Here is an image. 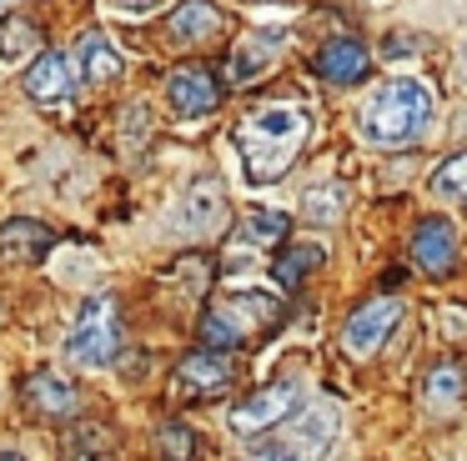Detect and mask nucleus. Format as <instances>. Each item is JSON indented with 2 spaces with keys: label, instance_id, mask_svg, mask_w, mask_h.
Returning a JSON list of instances; mask_svg holds the SVG:
<instances>
[{
  "label": "nucleus",
  "instance_id": "obj_21",
  "mask_svg": "<svg viewBox=\"0 0 467 461\" xmlns=\"http://www.w3.org/2000/svg\"><path fill=\"white\" fill-rule=\"evenodd\" d=\"M462 386H467V376H462V366H452V361H442V366H432V376H427V406L432 411H452L457 401H462Z\"/></svg>",
  "mask_w": 467,
  "mask_h": 461
},
{
  "label": "nucleus",
  "instance_id": "obj_3",
  "mask_svg": "<svg viewBox=\"0 0 467 461\" xmlns=\"http://www.w3.org/2000/svg\"><path fill=\"white\" fill-rule=\"evenodd\" d=\"M121 341H126L121 336V306L111 296H91L81 306V316L71 321V331H66V356L81 371H101L121 356Z\"/></svg>",
  "mask_w": 467,
  "mask_h": 461
},
{
  "label": "nucleus",
  "instance_id": "obj_23",
  "mask_svg": "<svg viewBox=\"0 0 467 461\" xmlns=\"http://www.w3.org/2000/svg\"><path fill=\"white\" fill-rule=\"evenodd\" d=\"M286 210H272V206H256L252 216H246V226H242V236L252 241V246H276V241L286 236Z\"/></svg>",
  "mask_w": 467,
  "mask_h": 461
},
{
  "label": "nucleus",
  "instance_id": "obj_19",
  "mask_svg": "<svg viewBox=\"0 0 467 461\" xmlns=\"http://www.w3.org/2000/svg\"><path fill=\"white\" fill-rule=\"evenodd\" d=\"M36 56H41V36H36L31 20H5L0 26V60L5 66H26Z\"/></svg>",
  "mask_w": 467,
  "mask_h": 461
},
{
  "label": "nucleus",
  "instance_id": "obj_13",
  "mask_svg": "<svg viewBox=\"0 0 467 461\" xmlns=\"http://www.w3.org/2000/svg\"><path fill=\"white\" fill-rule=\"evenodd\" d=\"M412 261L427 271V276L452 271V261H457V230H452V220L427 216L422 226H417V236H412Z\"/></svg>",
  "mask_w": 467,
  "mask_h": 461
},
{
  "label": "nucleus",
  "instance_id": "obj_5",
  "mask_svg": "<svg viewBox=\"0 0 467 461\" xmlns=\"http://www.w3.org/2000/svg\"><path fill=\"white\" fill-rule=\"evenodd\" d=\"M226 190H222V180H212V176H202V180H192L186 186V196L176 200V210H171V226L182 230V236H192V241H202V236H216V230L226 226Z\"/></svg>",
  "mask_w": 467,
  "mask_h": 461
},
{
  "label": "nucleus",
  "instance_id": "obj_28",
  "mask_svg": "<svg viewBox=\"0 0 467 461\" xmlns=\"http://www.w3.org/2000/svg\"><path fill=\"white\" fill-rule=\"evenodd\" d=\"M116 10H121V15H151V10H161L166 0H111Z\"/></svg>",
  "mask_w": 467,
  "mask_h": 461
},
{
  "label": "nucleus",
  "instance_id": "obj_30",
  "mask_svg": "<svg viewBox=\"0 0 467 461\" xmlns=\"http://www.w3.org/2000/svg\"><path fill=\"white\" fill-rule=\"evenodd\" d=\"M372 5H392V0H372Z\"/></svg>",
  "mask_w": 467,
  "mask_h": 461
},
{
  "label": "nucleus",
  "instance_id": "obj_25",
  "mask_svg": "<svg viewBox=\"0 0 467 461\" xmlns=\"http://www.w3.org/2000/svg\"><path fill=\"white\" fill-rule=\"evenodd\" d=\"M156 451H161V461H192V456H196L192 426H182V421H166V426L156 431Z\"/></svg>",
  "mask_w": 467,
  "mask_h": 461
},
{
  "label": "nucleus",
  "instance_id": "obj_31",
  "mask_svg": "<svg viewBox=\"0 0 467 461\" xmlns=\"http://www.w3.org/2000/svg\"><path fill=\"white\" fill-rule=\"evenodd\" d=\"M0 5H11V0H0Z\"/></svg>",
  "mask_w": 467,
  "mask_h": 461
},
{
  "label": "nucleus",
  "instance_id": "obj_1",
  "mask_svg": "<svg viewBox=\"0 0 467 461\" xmlns=\"http://www.w3.org/2000/svg\"><path fill=\"white\" fill-rule=\"evenodd\" d=\"M306 136H312V116L292 100H266L236 126V146H242V166L252 186H276L302 156Z\"/></svg>",
  "mask_w": 467,
  "mask_h": 461
},
{
  "label": "nucleus",
  "instance_id": "obj_14",
  "mask_svg": "<svg viewBox=\"0 0 467 461\" xmlns=\"http://www.w3.org/2000/svg\"><path fill=\"white\" fill-rule=\"evenodd\" d=\"M176 376H182V386L196 391V396H216V391L232 386V356H226V351H206V346L186 351Z\"/></svg>",
  "mask_w": 467,
  "mask_h": 461
},
{
  "label": "nucleus",
  "instance_id": "obj_27",
  "mask_svg": "<svg viewBox=\"0 0 467 461\" xmlns=\"http://www.w3.org/2000/svg\"><path fill=\"white\" fill-rule=\"evenodd\" d=\"M252 461H302V456H296V451L286 446V441H276V446H256V451H252Z\"/></svg>",
  "mask_w": 467,
  "mask_h": 461
},
{
  "label": "nucleus",
  "instance_id": "obj_18",
  "mask_svg": "<svg viewBox=\"0 0 467 461\" xmlns=\"http://www.w3.org/2000/svg\"><path fill=\"white\" fill-rule=\"evenodd\" d=\"M266 70H272V40H266V36H246L242 46L232 50V80H236V86H252V80H262Z\"/></svg>",
  "mask_w": 467,
  "mask_h": 461
},
{
  "label": "nucleus",
  "instance_id": "obj_8",
  "mask_svg": "<svg viewBox=\"0 0 467 461\" xmlns=\"http://www.w3.org/2000/svg\"><path fill=\"white\" fill-rule=\"evenodd\" d=\"M337 436H342V411H337L332 401H312V406L296 416L292 441H286V446H292L302 461H322L327 451L337 446Z\"/></svg>",
  "mask_w": 467,
  "mask_h": 461
},
{
  "label": "nucleus",
  "instance_id": "obj_4",
  "mask_svg": "<svg viewBox=\"0 0 467 461\" xmlns=\"http://www.w3.org/2000/svg\"><path fill=\"white\" fill-rule=\"evenodd\" d=\"M296 406H302V386H296V381H272V386L252 391V396L232 411V431L236 436H262V431L282 426Z\"/></svg>",
  "mask_w": 467,
  "mask_h": 461
},
{
  "label": "nucleus",
  "instance_id": "obj_2",
  "mask_svg": "<svg viewBox=\"0 0 467 461\" xmlns=\"http://www.w3.org/2000/svg\"><path fill=\"white\" fill-rule=\"evenodd\" d=\"M432 120V90L412 76H392L362 100V136L382 150H402Z\"/></svg>",
  "mask_w": 467,
  "mask_h": 461
},
{
  "label": "nucleus",
  "instance_id": "obj_9",
  "mask_svg": "<svg viewBox=\"0 0 467 461\" xmlns=\"http://www.w3.org/2000/svg\"><path fill=\"white\" fill-rule=\"evenodd\" d=\"M166 100H171L176 116H212L222 106V80L206 66H182L166 80Z\"/></svg>",
  "mask_w": 467,
  "mask_h": 461
},
{
  "label": "nucleus",
  "instance_id": "obj_7",
  "mask_svg": "<svg viewBox=\"0 0 467 461\" xmlns=\"http://www.w3.org/2000/svg\"><path fill=\"white\" fill-rule=\"evenodd\" d=\"M26 96H31L36 106H46V110L71 106V96H76V70H71V60H66L61 50H41V56L26 66Z\"/></svg>",
  "mask_w": 467,
  "mask_h": 461
},
{
  "label": "nucleus",
  "instance_id": "obj_12",
  "mask_svg": "<svg viewBox=\"0 0 467 461\" xmlns=\"http://www.w3.org/2000/svg\"><path fill=\"white\" fill-rule=\"evenodd\" d=\"M51 246H56L51 226H41L31 216H11L0 226V256L11 261V266H36V261H46Z\"/></svg>",
  "mask_w": 467,
  "mask_h": 461
},
{
  "label": "nucleus",
  "instance_id": "obj_22",
  "mask_svg": "<svg viewBox=\"0 0 467 461\" xmlns=\"http://www.w3.org/2000/svg\"><path fill=\"white\" fill-rule=\"evenodd\" d=\"M347 210V190L337 186H306V196H302V216L312 220V226H332L337 216Z\"/></svg>",
  "mask_w": 467,
  "mask_h": 461
},
{
  "label": "nucleus",
  "instance_id": "obj_24",
  "mask_svg": "<svg viewBox=\"0 0 467 461\" xmlns=\"http://www.w3.org/2000/svg\"><path fill=\"white\" fill-rule=\"evenodd\" d=\"M432 190L437 196H452V200H467V150L447 156L442 166L432 170Z\"/></svg>",
  "mask_w": 467,
  "mask_h": 461
},
{
  "label": "nucleus",
  "instance_id": "obj_6",
  "mask_svg": "<svg viewBox=\"0 0 467 461\" xmlns=\"http://www.w3.org/2000/svg\"><path fill=\"white\" fill-rule=\"evenodd\" d=\"M397 321H402V301L397 296H377V301H367V306H357L352 321H347V331H342L347 356H357V361L377 356V351L387 346V336L397 331Z\"/></svg>",
  "mask_w": 467,
  "mask_h": 461
},
{
  "label": "nucleus",
  "instance_id": "obj_17",
  "mask_svg": "<svg viewBox=\"0 0 467 461\" xmlns=\"http://www.w3.org/2000/svg\"><path fill=\"white\" fill-rule=\"evenodd\" d=\"M166 30H171L176 46H196V40H212L216 30H222V15H216L212 0H186V5H176V15Z\"/></svg>",
  "mask_w": 467,
  "mask_h": 461
},
{
  "label": "nucleus",
  "instance_id": "obj_10",
  "mask_svg": "<svg viewBox=\"0 0 467 461\" xmlns=\"http://www.w3.org/2000/svg\"><path fill=\"white\" fill-rule=\"evenodd\" d=\"M216 311H222V321L242 341H246V331H272L276 321H282V301H276L272 291H232Z\"/></svg>",
  "mask_w": 467,
  "mask_h": 461
},
{
  "label": "nucleus",
  "instance_id": "obj_26",
  "mask_svg": "<svg viewBox=\"0 0 467 461\" xmlns=\"http://www.w3.org/2000/svg\"><path fill=\"white\" fill-rule=\"evenodd\" d=\"M106 441L96 426H71V436H66V461H101Z\"/></svg>",
  "mask_w": 467,
  "mask_h": 461
},
{
  "label": "nucleus",
  "instance_id": "obj_16",
  "mask_svg": "<svg viewBox=\"0 0 467 461\" xmlns=\"http://www.w3.org/2000/svg\"><path fill=\"white\" fill-rule=\"evenodd\" d=\"M26 396H31V406L41 411V416H71V411L81 406V391L66 376H56V371H36Z\"/></svg>",
  "mask_w": 467,
  "mask_h": 461
},
{
  "label": "nucleus",
  "instance_id": "obj_20",
  "mask_svg": "<svg viewBox=\"0 0 467 461\" xmlns=\"http://www.w3.org/2000/svg\"><path fill=\"white\" fill-rule=\"evenodd\" d=\"M322 261H327V251H322V246H312V241H302V246H286L282 256H276V281L296 291L317 266H322Z\"/></svg>",
  "mask_w": 467,
  "mask_h": 461
},
{
  "label": "nucleus",
  "instance_id": "obj_11",
  "mask_svg": "<svg viewBox=\"0 0 467 461\" xmlns=\"http://www.w3.org/2000/svg\"><path fill=\"white\" fill-rule=\"evenodd\" d=\"M121 50L111 46V40H106V30H86L81 40H76V80H81V86H111L116 76H121Z\"/></svg>",
  "mask_w": 467,
  "mask_h": 461
},
{
  "label": "nucleus",
  "instance_id": "obj_15",
  "mask_svg": "<svg viewBox=\"0 0 467 461\" xmlns=\"http://www.w3.org/2000/svg\"><path fill=\"white\" fill-rule=\"evenodd\" d=\"M317 70H322L332 86H357V80L372 70V56H367L362 40H332V46H322V56H317Z\"/></svg>",
  "mask_w": 467,
  "mask_h": 461
},
{
  "label": "nucleus",
  "instance_id": "obj_29",
  "mask_svg": "<svg viewBox=\"0 0 467 461\" xmlns=\"http://www.w3.org/2000/svg\"><path fill=\"white\" fill-rule=\"evenodd\" d=\"M0 461H26L21 451H0Z\"/></svg>",
  "mask_w": 467,
  "mask_h": 461
}]
</instances>
